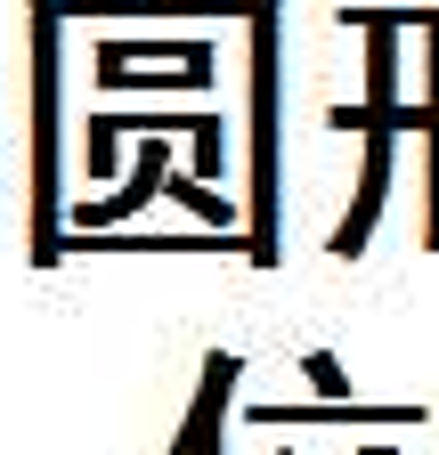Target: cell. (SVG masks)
<instances>
[{"label":"cell","mask_w":439,"mask_h":455,"mask_svg":"<svg viewBox=\"0 0 439 455\" xmlns=\"http://www.w3.org/2000/svg\"><path fill=\"white\" fill-rule=\"evenodd\" d=\"M228 398H236V350H212L204 358V382H196V407L180 423V439L163 455H212L220 447V423H228Z\"/></svg>","instance_id":"7"},{"label":"cell","mask_w":439,"mask_h":455,"mask_svg":"<svg viewBox=\"0 0 439 455\" xmlns=\"http://www.w3.org/2000/svg\"><path fill=\"white\" fill-rule=\"evenodd\" d=\"M163 196H172V204H188L204 228H236V204L220 196L212 180H196V171H172V188H163Z\"/></svg>","instance_id":"10"},{"label":"cell","mask_w":439,"mask_h":455,"mask_svg":"<svg viewBox=\"0 0 439 455\" xmlns=\"http://www.w3.org/2000/svg\"><path fill=\"white\" fill-rule=\"evenodd\" d=\"M268 455H293V447H268Z\"/></svg>","instance_id":"16"},{"label":"cell","mask_w":439,"mask_h":455,"mask_svg":"<svg viewBox=\"0 0 439 455\" xmlns=\"http://www.w3.org/2000/svg\"><path fill=\"white\" fill-rule=\"evenodd\" d=\"M252 423H334V431H415L423 407H366V398H309V407H252Z\"/></svg>","instance_id":"6"},{"label":"cell","mask_w":439,"mask_h":455,"mask_svg":"<svg viewBox=\"0 0 439 455\" xmlns=\"http://www.w3.org/2000/svg\"><path fill=\"white\" fill-rule=\"evenodd\" d=\"M163 188H172V131H147V147H139V163H131V180H123L115 196H98V204H74L66 228H131Z\"/></svg>","instance_id":"5"},{"label":"cell","mask_w":439,"mask_h":455,"mask_svg":"<svg viewBox=\"0 0 439 455\" xmlns=\"http://www.w3.org/2000/svg\"><path fill=\"white\" fill-rule=\"evenodd\" d=\"M244 33H252V220H244V260L252 268H277V33H285V9L277 0H252L244 9Z\"/></svg>","instance_id":"2"},{"label":"cell","mask_w":439,"mask_h":455,"mask_svg":"<svg viewBox=\"0 0 439 455\" xmlns=\"http://www.w3.org/2000/svg\"><path fill=\"white\" fill-rule=\"evenodd\" d=\"M123 155V114H90V180H115Z\"/></svg>","instance_id":"12"},{"label":"cell","mask_w":439,"mask_h":455,"mask_svg":"<svg viewBox=\"0 0 439 455\" xmlns=\"http://www.w3.org/2000/svg\"><path fill=\"white\" fill-rule=\"evenodd\" d=\"M212 74H220V49L212 57H180V66H131V57H115V49H98V82L106 90H212Z\"/></svg>","instance_id":"9"},{"label":"cell","mask_w":439,"mask_h":455,"mask_svg":"<svg viewBox=\"0 0 439 455\" xmlns=\"http://www.w3.org/2000/svg\"><path fill=\"white\" fill-rule=\"evenodd\" d=\"M301 382H317V398H350V374H342L334 350H309L301 358Z\"/></svg>","instance_id":"13"},{"label":"cell","mask_w":439,"mask_h":455,"mask_svg":"<svg viewBox=\"0 0 439 455\" xmlns=\"http://www.w3.org/2000/svg\"><path fill=\"white\" fill-rule=\"evenodd\" d=\"M33 268H58L66 260V204H58V98H66V66H58V33H66V9L58 0H33Z\"/></svg>","instance_id":"1"},{"label":"cell","mask_w":439,"mask_h":455,"mask_svg":"<svg viewBox=\"0 0 439 455\" xmlns=\"http://www.w3.org/2000/svg\"><path fill=\"white\" fill-rule=\"evenodd\" d=\"M366 163H358V196H350V220L334 228V260H358L366 236H374V220L382 204H391V147H399V123H366Z\"/></svg>","instance_id":"4"},{"label":"cell","mask_w":439,"mask_h":455,"mask_svg":"<svg viewBox=\"0 0 439 455\" xmlns=\"http://www.w3.org/2000/svg\"><path fill=\"white\" fill-rule=\"evenodd\" d=\"M115 57H212V41H106Z\"/></svg>","instance_id":"14"},{"label":"cell","mask_w":439,"mask_h":455,"mask_svg":"<svg viewBox=\"0 0 439 455\" xmlns=\"http://www.w3.org/2000/svg\"><path fill=\"white\" fill-rule=\"evenodd\" d=\"M212 455H220V447H212Z\"/></svg>","instance_id":"17"},{"label":"cell","mask_w":439,"mask_h":455,"mask_svg":"<svg viewBox=\"0 0 439 455\" xmlns=\"http://www.w3.org/2000/svg\"><path fill=\"white\" fill-rule=\"evenodd\" d=\"M342 25L366 41V98L358 106H334L325 123H342V131L399 123V33H407V9H342Z\"/></svg>","instance_id":"3"},{"label":"cell","mask_w":439,"mask_h":455,"mask_svg":"<svg viewBox=\"0 0 439 455\" xmlns=\"http://www.w3.org/2000/svg\"><path fill=\"white\" fill-rule=\"evenodd\" d=\"M188 171H196V180H220V163H228V147H220V114H196V123H188Z\"/></svg>","instance_id":"11"},{"label":"cell","mask_w":439,"mask_h":455,"mask_svg":"<svg viewBox=\"0 0 439 455\" xmlns=\"http://www.w3.org/2000/svg\"><path fill=\"white\" fill-rule=\"evenodd\" d=\"M358 455H399V447H382V439H374V447H358Z\"/></svg>","instance_id":"15"},{"label":"cell","mask_w":439,"mask_h":455,"mask_svg":"<svg viewBox=\"0 0 439 455\" xmlns=\"http://www.w3.org/2000/svg\"><path fill=\"white\" fill-rule=\"evenodd\" d=\"M66 17H98V25H180V17H236L252 0H58Z\"/></svg>","instance_id":"8"}]
</instances>
